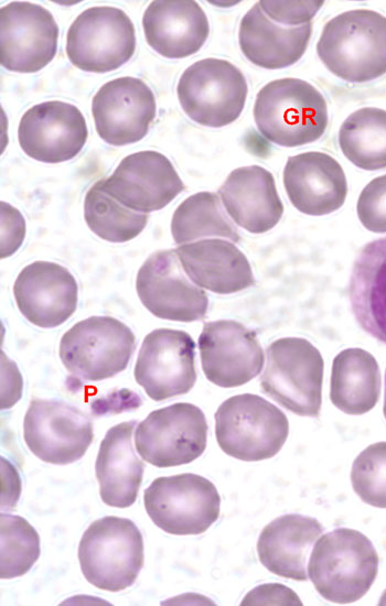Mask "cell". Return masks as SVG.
<instances>
[{
  "label": "cell",
  "instance_id": "cell-22",
  "mask_svg": "<svg viewBox=\"0 0 386 606\" xmlns=\"http://www.w3.org/2000/svg\"><path fill=\"white\" fill-rule=\"evenodd\" d=\"M142 28L150 47L168 58L195 54L210 33L205 12L191 0L152 1L143 13Z\"/></svg>",
  "mask_w": 386,
  "mask_h": 606
},
{
  "label": "cell",
  "instance_id": "cell-15",
  "mask_svg": "<svg viewBox=\"0 0 386 606\" xmlns=\"http://www.w3.org/2000/svg\"><path fill=\"white\" fill-rule=\"evenodd\" d=\"M0 62L12 72L35 73L57 50L58 26L52 13L31 2H10L0 10Z\"/></svg>",
  "mask_w": 386,
  "mask_h": 606
},
{
  "label": "cell",
  "instance_id": "cell-40",
  "mask_svg": "<svg viewBox=\"0 0 386 606\" xmlns=\"http://www.w3.org/2000/svg\"><path fill=\"white\" fill-rule=\"evenodd\" d=\"M378 605H386V589L385 592L383 593L380 599H379V603Z\"/></svg>",
  "mask_w": 386,
  "mask_h": 606
},
{
  "label": "cell",
  "instance_id": "cell-33",
  "mask_svg": "<svg viewBox=\"0 0 386 606\" xmlns=\"http://www.w3.org/2000/svg\"><path fill=\"white\" fill-rule=\"evenodd\" d=\"M1 564L3 580L22 576L37 561L41 547L36 530L22 517L1 513Z\"/></svg>",
  "mask_w": 386,
  "mask_h": 606
},
{
  "label": "cell",
  "instance_id": "cell-19",
  "mask_svg": "<svg viewBox=\"0 0 386 606\" xmlns=\"http://www.w3.org/2000/svg\"><path fill=\"white\" fill-rule=\"evenodd\" d=\"M18 140L28 156L60 163L81 152L87 140V126L76 106L60 100L44 101L22 116Z\"/></svg>",
  "mask_w": 386,
  "mask_h": 606
},
{
  "label": "cell",
  "instance_id": "cell-30",
  "mask_svg": "<svg viewBox=\"0 0 386 606\" xmlns=\"http://www.w3.org/2000/svg\"><path fill=\"white\" fill-rule=\"evenodd\" d=\"M341 151L366 171L386 167V110L361 108L351 113L339 131Z\"/></svg>",
  "mask_w": 386,
  "mask_h": 606
},
{
  "label": "cell",
  "instance_id": "cell-32",
  "mask_svg": "<svg viewBox=\"0 0 386 606\" xmlns=\"http://www.w3.org/2000/svg\"><path fill=\"white\" fill-rule=\"evenodd\" d=\"M84 218L89 229L111 242L136 238L146 227L148 214L127 208L96 182L86 193Z\"/></svg>",
  "mask_w": 386,
  "mask_h": 606
},
{
  "label": "cell",
  "instance_id": "cell-34",
  "mask_svg": "<svg viewBox=\"0 0 386 606\" xmlns=\"http://www.w3.org/2000/svg\"><path fill=\"white\" fill-rule=\"evenodd\" d=\"M351 483L364 502L386 508V442L371 444L358 454L352 465Z\"/></svg>",
  "mask_w": 386,
  "mask_h": 606
},
{
  "label": "cell",
  "instance_id": "cell-39",
  "mask_svg": "<svg viewBox=\"0 0 386 606\" xmlns=\"http://www.w3.org/2000/svg\"><path fill=\"white\" fill-rule=\"evenodd\" d=\"M384 416L386 419V371H385V396H384V408H383Z\"/></svg>",
  "mask_w": 386,
  "mask_h": 606
},
{
  "label": "cell",
  "instance_id": "cell-7",
  "mask_svg": "<svg viewBox=\"0 0 386 606\" xmlns=\"http://www.w3.org/2000/svg\"><path fill=\"white\" fill-rule=\"evenodd\" d=\"M135 348V334L126 324L111 316H90L62 336L60 358L74 377L100 381L125 370Z\"/></svg>",
  "mask_w": 386,
  "mask_h": 606
},
{
  "label": "cell",
  "instance_id": "cell-9",
  "mask_svg": "<svg viewBox=\"0 0 386 606\" xmlns=\"http://www.w3.org/2000/svg\"><path fill=\"white\" fill-rule=\"evenodd\" d=\"M176 93L183 111L193 121L219 128L240 116L248 87L244 74L233 63L204 58L183 72Z\"/></svg>",
  "mask_w": 386,
  "mask_h": 606
},
{
  "label": "cell",
  "instance_id": "cell-3",
  "mask_svg": "<svg viewBox=\"0 0 386 606\" xmlns=\"http://www.w3.org/2000/svg\"><path fill=\"white\" fill-rule=\"evenodd\" d=\"M254 118L260 133L282 147H299L317 141L328 126L323 95L299 78L269 82L257 94Z\"/></svg>",
  "mask_w": 386,
  "mask_h": 606
},
{
  "label": "cell",
  "instance_id": "cell-24",
  "mask_svg": "<svg viewBox=\"0 0 386 606\" xmlns=\"http://www.w3.org/2000/svg\"><path fill=\"white\" fill-rule=\"evenodd\" d=\"M184 272L200 288L229 294L255 284L246 256L232 242L203 239L175 249Z\"/></svg>",
  "mask_w": 386,
  "mask_h": 606
},
{
  "label": "cell",
  "instance_id": "cell-1",
  "mask_svg": "<svg viewBox=\"0 0 386 606\" xmlns=\"http://www.w3.org/2000/svg\"><path fill=\"white\" fill-rule=\"evenodd\" d=\"M317 52L325 67L344 80L378 78L386 73V17L367 9L336 15L324 25Z\"/></svg>",
  "mask_w": 386,
  "mask_h": 606
},
{
  "label": "cell",
  "instance_id": "cell-29",
  "mask_svg": "<svg viewBox=\"0 0 386 606\" xmlns=\"http://www.w3.org/2000/svg\"><path fill=\"white\" fill-rule=\"evenodd\" d=\"M380 396V372L375 357L362 348L340 351L332 364L330 400L353 415L371 411Z\"/></svg>",
  "mask_w": 386,
  "mask_h": 606
},
{
  "label": "cell",
  "instance_id": "cell-38",
  "mask_svg": "<svg viewBox=\"0 0 386 606\" xmlns=\"http://www.w3.org/2000/svg\"><path fill=\"white\" fill-rule=\"evenodd\" d=\"M242 605H302L297 594L281 584H264L250 591Z\"/></svg>",
  "mask_w": 386,
  "mask_h": 606
},
{
  "label": "cell",
  "instance_id": "cell-35",
  "mask_svg": "<svg viewBox=\"0 0 386 606\" xmlns=\"http://www.w3.org/2000/svg\"><path fill=\"white\" fill-rule=\"evenodd\" d=\"M356 210L367 230L386 232V174L375 177L363 188Z\"/></svg>",
  "mask_w": 386,
  "mask_h": 606
},
{
  "label": "cell",
  "instance_id": "cell-4",
  "mask_svg": "<svg viewBox=\"0 0 386 606\" xmlns=\"http://www.w3.org/2000/svg\"><path fill=\"white\" fill-rule=\"evenodd\" d=\"M143 539L127 518L106 516L89 524L78 545L81 570L88 583L108 592L131 586L143 566Z\"/></svg>",
  "mask_w": 386,
  "mask_h": 606
},
{
  "label": "cell",
  "instance_id": "cell-21",
  "mask_svg": "<svg viewBox=\"0 0 386 606\" xmlns=\"http://www.w3.org/2000/svg\"><path fill=\"white\" fill-rule=\"evenodd\" d=\"M283 184L291 204L312 216L337 210L347 195L342 166L323 152L310 151L288 158Z\"/></svg>",
  "mask_w": 386,
  "mask_h": 606
},
{
  "label": "cell",
  "instance_id": "cell-26",
  "mask_svg": "<svg viewBox=\"0 0 386 606\" xmlns=\"http://www.w3.org/2000/svg\"><path fill=\"white\" fill-rule=\"evenodd\" d=\"M322 532L323 527L314 518L297 513L280 516L259 534V561L278 576L307 581L308 554Z\"/></svg>",
  "mask_w": 386,
  "mask_h": 606
},
{
  "label": "cell",
  "instance_id": "cell-8",
  "mask_svg": "<svg viewBox=\"0 0 386 606\" xmlns=\"http://www.w3.org/2000/svg\"><path fill=\"white\" fill-rule=\"evenodd\" d=\"M143 504L164 532L201 534L218 519L221 497L207 478L184 473L156 478L143 493Z\"/></svg>",
  "mask_w": 386,
  "mask_h": 606
},
{
  "label": "cell",
  "instance_id": "cell-10",
  "mask_svg": "<svg viewBox=\"0 0 386 606\" xmlns=\"http://www.w3.org/2000/svg\"><path fill=\"white\" fill-rule=\"evenodd\" d=\"M136 34L130 18L118 8L92 7L67 32L66 54L77 68L106 73L119 68L135 53Z\"/></svg>",
  "mask_w": 386,
  "mask_h": 606
},
{
  "label": "cell",
  "instance_id": "cell-23",
  "mask_svg": "<svg viewBox=\"0 0 386 606\" xmlns=\"http://www.w3.org/2000/svg\"><path fill=\"white\" fill-rule=\"evenodd\" d=\"M218 194L232 219L249 232H266L281 219L283 205L275 178L259 165L232 171Z\"/></svg>",
  "mask_w": 386,
  "mask_h": 606
},
{
  "label": "cell",
  "instance_id": "cell-5",
  "mask_svg": "<svg viewBox=\"0 0 386 606\" xmlns=\"http://www.w3.org/2000/svg\"><path fill=\"white\" fill-rule=\"evenodd\" d=\"M214 418L215 436L221 450L245 462L274 457L289 434L286 414L253 393L228 398L218 407Z\"/></svg>",
  "mask_w": 386,
  "mask_h": 606
},
{
  "label": "cell",
  "instance_id": "cell-28",
  "mask_svg": "<svg viewBox=\"0 0 386 606\" xmlns=\"http://www.w3.org/2000/svg\"><path fill=\"white\" fill-rule=\"evenodd\" d=\"M347 294L362 329L386 344V237L373 240L360 250L353 263Z\"/></svg>",
  "mask_w": 386,
  "mask_h": 606
},
{
  "label": "cell",
  "instance_id": "cell-16",
  "mask_svg": "<svg viewBox=\"0 0 386 606\" xmlns=\"http://www.w3.org/2000/svg\"><path fill=\"white\" fill-rule=\"evenodd\" d=\"M99 183L117 202L144 214L162 209L185 188L170 160L152 150L127 155Z\"/></svg>",
  "mask_w": 386,
  "mask_h": 606
},
{
  "label": "cell",
  "instance_id": "cell-25",
  "mask_svg": "<svg viewBox=\"0 0 386 606\" xmlns=\"http://www.w3.org/2000/svg\"><path fill=\"white\" fill-rule=\"evenodd\" d=\"M137 422L127 421L110 428L100 442L96 478L101 500L110 507L128 508L135 504L142 483L144 464L131 442Z\"/></svg>",
  "mask_w": 386,
  "mask_h": 606
},
{
  "label": "cell",
  "instance_id": "cell-37",
  "mask_svg": "<svg viewBox=\"0 0 386 606\" xmlns=\"http://www.w3.org/2000/svg\"><path fill=\"white\" fill-rule=\"evenodd\" d=\"M1 258L11 256L22 244L25 225L20 212L1 202Z\"/></svg>",
  "mask_w": 386,
  "mask_h": 606
},
{
  "label": "cell",
  "instance_id": "cell-27",
  "mask_svg": "<svg viewBox=\"0 0 386 606\" xmlns=\"http://www.w3.org/2000/svg\"><path fill=\"white\" fill-rule=\"evenodd\" d=\"M311 34V22L300 26L278 25L256 3L240 21L238 42L243 54L253 64L267 69H279L301 58Z\"/></svg>",
  "mask_w": 386,
  "mask_h": 606
},
{
  "label": "cell",
  "instance_id": "cell-36",
  "mask_svg": "<svg viewBox=\"0 0 386 606\" xmlns=\"http://www.w3.org/2000/svg\"><path fill=\"white\" fill-rule=\"evenodd\" d=\"M264 13L288 26L310 23L324 1H259Z\"/></svg>",
  "mask_w": 386,
  "mask_h": 606
},
{
  "label": "cell",
  "instance_id": "cell-20",
  "mask_svg": "<svg viewBox=\"0 0 386 606\" xmlns=\"http://www.w3.org/2000/svg\"><path fill=\"white\" fill-rule=\"evenodd\" d=\"M13 294L20 312L30 323L50 328L74 314L78 288L73 274L63 266L35 261L21 270Z\"/></svg>",
  "mask_w": 386,
  "mask_h": 606
},
{
  "label": "cell",
  "instance_id": "cell-18",
  "mask_svg": "<svg viewBox=\"0 0 386 606\" xmlns=\"http://www.w3.org/2000/svg\"><path fill=\"white\" fill-rule=\"evenodd\" d=\"M156 111V98L150 87L130 76L104 84L92 102L96 131L112 145L130 144L144 138Z\"/></svg>",
  "mask_w": 386,
  "mask_h": 606
},
{
  "label": "cell",
  "instance_id": "cell-13",
  "mask_svg": "<svg viewBox=\"0 0 386 606\" xmlns=\"http://www.w3.org/2000/svg\"><path fill=\"white\" fill-rule=\"evenodd\" d=\"M133 375L154 401L187 393L196 381L194 340L183 331H152L143 338Z\"/></svg>",
  "mask_w": 386,
  "mask_h": 606
},
{
  "label": "cell",
  "instance_id": "cell-31",
  "mask_svg": "<svg viewBox=\"0 0 386 606\" xmlns=\"http://www.w3.org/2000/svg\"><path fill=\"white\" fill-rule=\"evenodd\" d=\"M171 232L175 244L196 240L202 237H224L238 242L239 231L224 213L215 193L200 192L183 201L171 220Z\"/></svg>",
  "mask_w": 386,
  "mask_h": 606
},
{
  "label": "cell",
  "instance_id": "cell-14",
  "mask_svg": "<svg viewBox=\"0 0 386 606\" xmlns=\"http://www.w3.org/2000/svg\"><path fill=\"white\" fill-rule=\"evenodd\" d=\"M136 290L154 316L178 322L205 317L208 297L184 274L175 249L156 251L140 267Z\"/></svg>",
  "mask_w": 386,
  "mask_h": 606
},
{
  "label": "cell",
  "instance_id": "cell-11",
  "mask_svg": "<svg viewBox=\"0 0 386 606\" xmlns=\"http://www.w3.org/2000/svg\"><path fill=\"white\" fill-rule=\"evenodd\" d=\"M207 422L203 411L178 402L152 411L136 429L135 445L144 462L157 467L189 464L206 448Z\"/></svg>",
  "mask_w": 386,
  "mask_h": 606
},
{
  "label": "cell",
  "instance_id": "cell-6",
  "mask_svg": "<svg viewBox=\"0 0 386 606\" xmlns=\"http://www.w3.org/2000/svg\"><path fill=\"white\" fill-rule=\"evenodd\" d=\"M266 356L262 392L298 415L319 416L324 361L318 348L304 338L285 337L272 342Z\"/></svg>",
  "mask_w": 386,
  "mask_h": 606
},
{
  "label": "cell",
  "instance_id": "cell-2",
  "mask_svg": "<svg viewBox=\"0 0 386 606\" xmlns=\"http://www.w3.org/2000/svg\"><path fill=\"white\" fill-rule=\"evenodd\" d=\"M378 572V554L362 532L337 528L315 543L308 565V576L326 600L350 604L361 599Z\"/></svg>",
  "mask_w": 386,
  "mask_h": 606
},
{
  "label": "cell",
  "instance_id": "cell-12",
  "mask_svg": "<svg viewBox=\"0 0 386 606\" xmlns=\"http://www.w3.org/2000/svg\"><path fill=\"white\" fill-rule=\"evenodd\" d=\"M23 437L43 462L66 465L85 455L94 439L93 422L64 401L33 399L24 415Z\"/></svg>",
  "mask_w": 386,
  "mask_h": 606
},
{
  "label": "cell",
  "instance_id": "cell-17",
  "mask_svg": "<svg viewBox=\"0 0 386 606\" xmlns=\"http://www.w3.org/2000/svg\"><path fill=\"white\" fill-rule=\"evenodd\" d=\"M199 348L205 377L218 387L243 386L264 366V350L256 333L236 321L205 323Z\"/></svg>",
  "mask_w": 386,
  "mask_h": 606
}]
</instances>
